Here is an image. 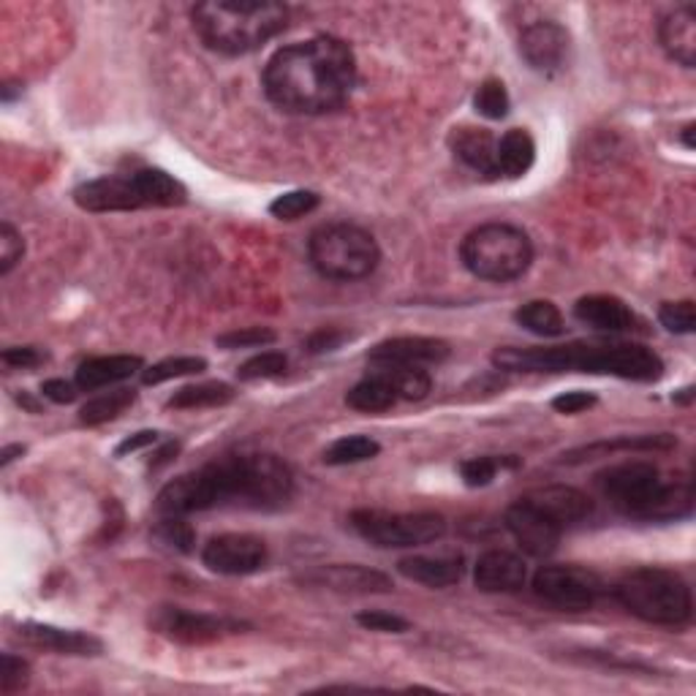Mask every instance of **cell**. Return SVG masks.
Returning <instances> with one entry per match:
<instances>
[{
  "label": "cell",
  "instance_id": "obj_30",
  "mask_svg": "<svg viewBox=\"0 0 696 696\" xmlns=\"http://www.w3.org/2000/svg\"><path fill=\"white\" fill-rule=\"evenodd\" d=\"M678 444V438L674 435H625V438H618L612 440V444H593V446H585V449H576V451H569V455H563L566 462H582L587 460V457L593 455H607V451H618V449H625V451H667L672 449V446Z\"/></svg>",
  "mask_w": 696,
  "mask_h": 696
},
{
  "label": "cell",
  "instance_id": "obj_23",
  "mask_svg": "<svg viewBox=\"0 0 696 696\" xmlns=\"http://www.w3.org/2000/svg\"><path fill=\"white\" fill-rule=\"evenodd\" d=\"M402 576L419 582V585L427 587H449L465 576V558L460 552L449 555H411V558H402L397 563Z\"/></svg>",
  "mask_w": 696,
  "mask_h": 696
},
{
  "label": "cell",
  "instance_id": "obj_3",
  "mask_svg": "<svg viewBox=\"0 0 696 696\" xmlns=\"http://www.w3.org/2000/svg\"><path fill=\"white\" fill-rule=\"evenodd\" d=\"M493 364L511 373L580 370L593 375H618L625 381H658L663 375L661 357L639 343H569V346L547 348L506 346L493 353Z\"/></svg>",
  "mask_w": 696,
  "mask_h": 696
},
{
  "label": "cell",
  "instance_id": "obj_43",
  "mask_svg": "<svg viewBox=\"0 0 696 696\" xmlns=\"http://www.w3.org/2000/svg\"><path fill=\"white\" fill-rule=\"evenodd\" d=\"M22 253H25L22 234L9 221H3L0 223V275H9L16 261H22Z\"/></svg>",
  "mask_w": 696,
  "mask_h": 696
},
{
  "label": "cell",
  "instance_id": "obj_29",
  "mask_svg": "<svg viewBox=\"0 0 696 696\" xmlns=\"http://www.w3.org/2000/svg\"><path fill=\"white\" fill-rule=\"evenodd\" d=\"M397 402L395 389L381 378L378 373H370L368 378H362L359 384H353L346 395V406L353 411L362 413H381L389 411Z\"/></svg>",
  "mask_w": 696,
  "mask_h": 696
},
{
  "label": "cell",
  "instance_id": "obj_40",
  "mask_svg": "<svg viewBox=\"0 0 696 696\" xmlns=\"http://www.w3.org/2000/svg\"><path fill=\"white\" fill-rule=\"evenodd\" d=\"M658 321L663 330L674 332V335H691L696 326V310L691 299H680V302H663L658 308Z\"/></svg>",
  "mask_w": 696,
  "mask_h": 696
},
{
  "label": "cell",
  "instance_id": "obj_36",
  "mask_svg": "<svg viewBox=\"0 0 696 696\" xmlns=\"http://www.w3.org/2000/svg\"><path fill=\"white\" fill-rule=\"evenodd\" d=\"M321 204V196L315 190H288L281 194L270 204V215L277 221H299V217L310 215L315 207Z\"/></svg>",
  "mask_w": 696,
  "mask_h": 696
},
{
  "label": "cell",
  "instance_id": "obj_13",
  "mask_svg": "<svg viewBox=\"0 0 696 696\" xmlns=\"http://www.w3.org/2000/svg\"><path fill=\"white\" fill-rule=\"evenodd\" d=\"M270 549H266L264 538L253 536V533H221L212 536L201 549V563L215 574L226 576H245L256 574L266 566Z\"/></svg>",
  "mask_w": 696,
  "mask_h": 696
},
{
  "label": "cell",
  "instance_id": "obj_47",
  "mask_svg": "<svg viewBox=\"0 0 696 696\" xmlns=\"http://www.w3.org/2000/svg\"><path fill=\"white\" fill-rule=\"evenodd\" d=\"M79 391H82L79 386L63 378H49L41 384V395L47 397V400L58 402V406H69V402H74Z\"/></svg>",
  "mask_w": 696,
  "mask_h": 696
},
{
  "label": "cell",
  "instance_id": "obj_12",
  "mask_svg": "<svg viewBox=\"0 0 696 696\" xmlns=\"http://www.w3.org/2000/svg\"><path fill=\"white\" fill-rule=\"evenodd\" d=\"M150 629L179 645H210V642L232 636L245 625L232 618H217L207 612H190L183 607H158L150 614Z\"/></svg>",
  "mask_w": 696,
  "mask_h": 696
},
{
  "label": "cell",
  "instance_id": "obj_38",
  "mask_svg": "<svg viewBox=\"0 0 696 696\" xmlns=\"http://www.w3.org/2000/svg\"><path fill=\"white\" fill-rule=\"evenodd\" d=\"M288 368L286 353L281 351H261L256 357H250L248 362H243L237 368L239 381H266V378H281Z\"/></svg>",
  "mask_w": 696,
  "mask_h": 696
},
{
  "label": "cell",
  "instance_id": "obj_18",
  "mask_svg": "<svg viewBox=\"0 0 696 696\" xmlns=\"http://www.w3.org/2000/svg\"><path fill=\"white\" fill-rule=\"evenodd\" d=\"M527 569L520 555L509 549H489L473 566V582L482 593H514L525 585Z\"/></svg>",
  "mask_w": 696,
  "mask_h": 696
},
{
  "label": "cell",
  "instance_id": "obj_34",
  "mask_svg": "<svg viewBox=\"0 0 696 696\" xmlns=\"http://www.w3.org/2000/svg\"><path fill=\"white\" fill-rule=\"evenodd\" d=\"M204 370H207V359L204 357L161 359V362H156V364H150V368L141 370V384L156 386V384H163V381L183 378V375L204 373Z\"/></svg>",
  "mask_w": 696,
  "mask_h": 696
},
{
  "label": "cell",
  "instance_id": "obj_46",
  "mask_svg": "<svg viewBox=\"0 0 696 696\" xmlns=\"http://www.w3.org/2000/svg\"><path fill=\"white\" fill-rule=\"evenodd\" d=\"M596 395H591V391H582V389H574V391H563V395H558L552 400V408L558 413H582L587 411V408L596 406Z\"/></svg>",
  "mask_w": 696,
  "mask_h": 696
},
{
  "label": "cell",
  "instance_id": "obj_51",
  "mask_svg": "<svg viewBox=\"0 0 696 696\" xmlns=\"http://www.w3.org/2000/svg\"><path fill=\"white\" fill-rule=\"evenodd\" d=\"M20 455H25V446L22 444H11V446H3V451H0V465H9L11 460H16Z\"/></svg>",
  "mask_w": 696,
  "mask_h": 696
},
{
  "label": "cell",
  "instance_id": "obj_54",
  "mask_svg": "<svg viewBox=\"0 0 696 696\" xmlns=\"http://www.w3.org/2000/svg\"><path fill=\"white\" fill-rule=\"evenodd\" d=\"M691 400H694V386H685V389H680V395H674V402H683V406H688Z\"/></svg>",
  "mask_w": 696,
  "mask_h": 696
},
{
  "label": "cell",
  "instance_id": "obj_24",
  "mask_svg": "<svg viewBox=\"0 0 696 696\" xmlns=\"http://www.w3.org/2000/svg\"><path fill=\"white\" fill-rule=\"evenodd\" d=\"M145 370L141 357L134 353H112V357H92L76 368V386L82 391H96L103 386H114Z\"/></svg>",
  "mask_w": 696,
  "mask_h": 696
},
{
  "label": "cell",
  "instance_id": "obj_27",
  "mask_svg": "<svg viewBox=\"0 0 696 696\" xmlns=\"http://www.w3.org/2000/svg\"><path fill=\"white\" fill-rule=\"evenodd\" d=\"M370 373H378L395 389L397 400H424L433 389V378L424 368H402V364H370Z\"/></svg>",
  "mask_w": 696,
  "mask_h": 696
},
{
  "label": "cell",
  "instance_id": "obj_16",
  "mask_svg": "<svg viewBox=\"0 0 696 696\" xmlns=\"http://www.w3.org/2000/svg\"><path fill=\"white\" fill-rule=\"evenodd\" d=\"M299 580L304 585L313 587H326V591L337 593H389L391 580L384 571L368 569V566L359 563H332V566H319V569L308 571Z\"/></svg>",
  "mask_w": 696,
  "mask_h": 696
},
{
  "label": "cell",
  "instance_id": "obj_52",
  "mask_svg": "<svg viewBox=\"0 0 696 696\" xmlns=\"http://www.w3.org/2000/svg\"><path fill=\"white\" fill-rule=\"evenodd\" d=\"M16 92H22V85H20V82H5V85L0 87V98H3L5 103H9L11 98L16 96Z\"/></svg>",
  "mask_w": 696,
  "mask_h": 696
},
{
  "label": "cell",
  "instance_id": "obj_17",
  "mask_svg": "<svg viewBox=\"0 0 696 696\" xmlns=\"http://www.w3.org/2000/svg\"><path fill=\"white\" fill-rule=\"evenodd\" d=\"M451 348L438 337H391L370 348V364H402V368H427L449 359Z\"/></svg>",
  "mask_w": 696,
  "mask_h": 696
},
{
  "label": "cell",
  "instance_id": "obj_49",
  "mask_svg": "<svg viewBox=\"0 0 696 696\" xmlns=\"http://www.w3.org/2000/svg\"><path fill=\"white\" fill-rule=\"evenodd\" d=\"M156 440H158V433H156V430H141V433H134V435H130V438H125L123 444H120L117 449H114V455H117V457L130 455V451L145 449V446L156 444Z\"/></svg>",
  "mask_w": 696,
  "mask_h": 696
},
{
  "label": "cell",
  "instance_id": "obj_22",
  "mask_svg": "<svg viewBox=\"0 0 696 696\" xmlns=\"http://www.w3.org/2000/svg\"><path fill=\"white\" fill-rule=\"evenodd\" d=\"M574 315L576 321L598 332H631L639 324L634 310L612 294H591V297L576 299Z\"/></svg>",
  "mask_w": 696,
  "mask_h": 696
},
{
  "label": "cell",
  "instance_id": "obj_26",
  "mask_svg": "<svg viewBox=\"0 0 696 696\" xmlns=\"http://www.w3.org/2000/svg\"><path fill=\"white\" fill-rule=\"evenodd\" d=\"M533 161H536V141L525 128H511L500 136L498 150H495V172H498V177H522V174L531 172Z\"/></svg>",
  "mask_w": 696,
  "mask_h": 696
},
{
  "label": "cell",
  "instance_id": "obj_8",
  "mask_svg": "<svg viewBox=\"0 0 696 696\" xmlns=\"http://www.w3.org/2000/svg\"><path fill=\"white\" fill-rule=\"evenodd\" d=\"M460 259L471 275L489 283H509L525 275L533 261V245L522 228L511 223H484L465 234Z\"/></svg>",
  "mask_w": 696,
  "mask_h": 696
},
{
  "label": "cell",
  "instance_id": "obj_44",
  "mask_svg": "<svg viewBox=\"0 0 696 696\" xmlns=\"http://www.w3.org/2000/svg\"><path fill=\"white\" fill-rule=\"evenodd\" d=\"M357 623L368 631H381V634H402V631L411 629L406 618L400 614L384 612V609H373V612H359Z\"/></svg>",
  "mask_w": 696,
  "mask_h": 696
},
{
  "label": "cell",
  "instance_id": "obj_1",
  "mask_svg": "<svg viewBox=\"0 0 696 696\" xmlns=\"http://www.w3.org/2000/svg\"><path fill=\"white\" fill-rule=\"evenodd\" d=\"M294 495V473L270 451L226 455L194 473L177 476L158 493L156 509L185 517L210 509H281Z\"/></svg>",
  "mask_w": 696,
  "mask_h": 696
},
{
  "label": "cell",
  "instance_id": "obj_2",
  "mask_svg": "<svg viewBox=\"0 0 696 696\" xmlns=\"http://www.w3.org/2000/svg\"><path fill=\"white\" fill-rule=\"evenodd\" d=\"M261 79L266 98L283 112H335L357 85V58L340 38L313 36L277 49Z\"/></svg>",
  "mask_w": 696,
  "mask_h": 696
},
{
  "label": "cell",
  "instance_id": "obj_7",
  "mask_svg": "<svg viewBox=\"0 0 696 696\" xmlns=\"http://www.w3.org/2000/svg\"><path fill=\"white\" fill-rule=\"evenodd\" d=\"M614 598L634 618L652 625H667V629H680L694 612L688 582L678 571L658 569V566H642L620 576L614 585Z\"/></svg>",
  "mask_w": 696,
  "mask_h": 696
},
{
  "label": "cell",
  "instance_id": "obj_39",
  "mask_svg": "<svg viewBox=\"0 0 696 696\" xmlns=\"http://www.w3.org/2000/svg\"><path fill=\"white\" fill-rule=\"evenodd\" d=\"M275 330L270 326H245V330H232L226 335L215 337V346L223 351H237V348H261L275 343Z\"/></svg>",
  "mask_w": 696,
  "mask_h": 696
},
{
  "label": "cell",
  "instance_id": "obj_15",
  "mask_svg": "<svg viewBox=\"0 0 696 696\" xmlns=\"http://www.w3.org/2000/svg\"><path fill=\"white\" fill-rule=\"evenodd\" d=\"M506 527H509V533L514 536V542L520 544L527 555H533V558H547V555H552L555 549H558L560 533H563V527H560L558 522H552L547 514H542V511H538L536 506L527 504L525 498H520L514 506H509V511H506Z\"/></svg>",
  "mask_w": 696,
  "mask_h": 696
},
{
  "label": "cell",
  "instance_id": "obj_32",
  "mask_svg": "<svg viewBox=\"0 0 696 696\" xmlns=\"http://www.w3.org/2000/svg\"><path fill=\"white\" fill-rule=\"evenodd\" d=\"M136 402V391L134 389H112V391H103V395L92 397L82 406L79 411V422L87 424V427H96V424L103 422H112L117 419L120 413L128 411L130 406Z\"/></svg>",
  "mask_w": 696,
  "mask_h": 696
},
{
  "label": "cell",
  "instance_id": "obj_9",
  "mask_svg": "<svg viewBox=\"0 0 696 696\" xmlns=\"http://www.w3.org/2000/svg\"><path fill=\"white\" fill-rule=\"evenodd\" d=\"M308 256L315 272L330 281H362L378 266L381 248L375 237L353 223H326L308 239Z\"/></svg>",
  "mask_w": 696,
  "mask_h": 696
},
{
  "label": "cell",
  "instance_id": "obj_25",
  "mask_svg": "<svg viewBox=\"0 0 696 696\" xmlns=\"http://www.w3.org/2000/svg\"><path fill=\"white\" fill-rule=\"evenodd\" d=\"M449 145H451V152H455L465 166H471L473 172L484 174V177H498V172H495V150H498V139H495L487 128L460 125V128L451 130Z\"/></svg>",
  "mask_w": 696,
  "mask_h": 696
},
{
  "label": "cell",
  "instance_id": "obj_41",
  "mask_svg": "<svg viewBox=\"0 0 696 696\" xmlns=\"http://www.w3.org/2000/svg\"><path fill=\"white\" fill-rule=\"evenodd\" d=\"M156 536L161 538L163 544L174 547L177 552H194V544H196V531L183 520V517H166V520L158 522L156 527Z\"/></svg>",
  "mask_w": 696,
  "mask_h": 696
},
{
  "label": "cell",
  "instance_id": "obj_21",
  "mask_svg": "<svg viewBox=\"0 0 696 696\" xmlns=\"http://www.w3.org/2000/svg\"><path fill=\"white\" fill-rule=\"evenodd\" d=\"M531 506H536L542 514H547L549 520L558 522L560 527H569L574 522L585 520L593 511L591 498L585 493H580L576 487H566V484H549V487H536L527 495H522Z\"/></svg>",
  "mask_w": 696,
  "mask_h": 696
},
{
  "label": "cell",
  "instance_id": "obj_10",
  "mask_svg": "<svg viewBox=\"0 0 696 696\" xmlns=\"http://www.w3.org/2000/svg\"><path fill=\"white\" fill-rule=\"evenodd\" d=\"M351 527L375 547L408 549L444 538L446 520L433 511L357 509L351 514Z\"/></svg>",
  "mask_w": 696,
  "mask_h": 696
},
{
  "label": "cell",
  "instance_id": "obj_5",
  "mask_svg": "<svg viewBox=\"0 0 696 696\" xmlns=\"http://www.w3.org/2000/svg\"><path fill=\"white\" fill-rule=\"evenodd\" d=\"M609 504L625 517L647 522H669L688 517L694 509L691 482H663L658 465L647 460H629L598 473Z\"/></svg>",
  "mask_w": 696,
  "mask_h": 696
},
{
  "label": "cell",
  "instance_id": "obj_4",
  "mask_svg": "<svg viewBox=\"0 0 696 696\" xmlns=\"http://www.w3.org/2000/svg\"><path fill=\"white\" fill-rule=\"evenodd\" d=\"M201 41L221 54H248L286 30L288 9L275 0H204L190 11Z\"/></svg>",
  "mask_w": 696,
  "mask_h": 696
},
{
  "label": "cell",
  "instance_id": "obj_48",
  "mask_svg": "<svg viewBox=\"0 0 696 696\" xmlns=\"http://www.w3.org/2000/svg\"><path fill=\"white\" fill-rule=\"evenodd\" d=\"M0 359H3L9 368H36V364L44 362V353L36 351L33 346H14V348H5L3 353H0Z\"/></svg>",
  "mask_w": 696,
  "mask_h": 696
},
{
  "label": "cell",
  "instance_id": "obj_20",
  "mask_svg": "<svg viewBox=\"0 0 696 696\" xmlns=\"http://www.w3.org/2000/svg\"><path fill=\"white\" fill-rule=\"evenodd\" d=\"M658 41L669 60L683 69L696 65V5L683 3L658 22Z\"/></svg>",
  "mask_w": 696,
  "mask_h": 696
},
{
  "label": "cell",
  "instance_id": "obj_42",
  "mask_svg": "<svg viewBox=\"0 0 696 696\" xmlns=\"http://www.w3.org/2000/svg\"><path fill=\"white\" fill-rule=\"evenodd\" d=\"M27 680H30V663L14 652H3L0 656V691L5 696L16 694V691L25 688Z\"/></svg>",
  "mask_w": 696,
  "mask_h": 696
},
{
  "label": "cell",
  "instance_id": "obj_33",
  "mask_svg": "<svg viewBox=\"0 0 696 696\" xmlns=\"http://www.w3.org/2000/svg\"><path fill=\"white\" fill-rule=\"evenodd\" d=\"M378 451V440L368 438V435H346V438H337L324 451V462L326 465H357V462L373 460Z\"/></svg>",
  "mask_w": 696,
  "mask_h": 696
},
{
  "label": "cell",
  "instance_id": "obj_14",
  "mask_svg": "<svg viewBox=\"0 0 696 696\" xmlns=\"http://www.w3.org/2000/svg\"><path fill=\"white\" fill-rule=\"evenodd\" d=\"M520 54L538 74H558L566 69L571 54V36L563 25L552 20L531 22L520 33Z\"/></svg>",
  "mask_w": 696,
  "mask_h": 696
},
{
  "label": "cell",
  "instance_id": "obj_31",
  "mask_svg": "<svg viewBox=\"0 0 696 696\" xmlns=\"http://www.w3.org/2000/svg\"><path fill=\"white\" fill-rule=\"evenodd\" d=\"M514 319L522 330L533 332V335L538 337H558L563 335L566 330L563 313H560L558 304H552L549 299H533V302H525L520 310H517Z\"/></svg>",
  "mask_w": 696,
  "mask_h": 696
},
{
  "label": "cell",
  "instance_id": "obj_35",
  "mask_svg": "<svg viewBox=\"0 0 696 696\" xmlns=\"http://www.w3.org/2000/svg\"><path fill=\"white\" fill-rule=\"evenodd\" d=\"M500 468H520L517 457H471L460 462V476L468 487H487Z\"/></svg>",
  "mask_w": 696,
  "mask_h": 696
},
{
  "label": "cell",
  "instance_id": "obj_37",
  "mask_svg": "<svg viewBox=\"0 0 696 696\" xmlns=\"http://www.w3.org/2000/svg\"><path fill=\"white\" fill-rule=\"evenodd\" d=\"M473 107H476V112L482 114V117L487 120H504L506 114H509V90H506V85L500 79H487L478 85L476 96H473Z\"/></svg>",
  "mask_w": 696,
  "mask_h": 696
},
{
  "label": "cell",
  "instance_id": "obj_28",
  "mask_svg": "<svg viewBox=\"0 0 696 696\" xmlns=\"http://www.w3.org/2000/svg\"><path fill=\"white\" fill-rule=\"evenodd\" d=\"M237 391L232 389L223 381H204V384H190L183 386V389L174 391L169 397L166 406L177 408V411H194V408H215V406H226V402L234 400Z\"/></svg>",
  "mask_w": 696,
  "mask_h": 696
},
{
  "label": "cell",
  "instance_id": "obj_11",
  "mask_svg": "<svg viewBox=\"0 0 696 696\" xmlns=\"http://www.w3.org/2000/svg\"><path fill=\"white\" fill-rule=\"evenodd\" d=\"M533 591L552 607L582 612L598 601L604 585L593 571L580 566H542L533 574Z\"/></svg>",
  "mask_w": 696,
  "mask_h": 696
},
{
  "label": "cell",
  "instance_id": "obj_6",
  "mask_svg": "<svg viewBox=\"0 0 696 696\" xmlns=\"http://www.w3.org/2000/svg\"><path fill=\"white\" fill-rule=\"evenodd\" d=\"M188 190L179 179L163 169H136L125 174L82 183L74 190V201L87 212H128L141 207H179Z\"/></svg>",
  "mask_w": 696,
  "mask_h": 696
},
{
  "label": "cell",
  "instance_id": "obj_50",
  "mask_svg": "<svg viewBox=\"0 0 696 696\" xmlns=\"http://www.w3.org/2000/svg\"><path fill=\"white\" fill-rule=\"evenodd\" d=\"M177 455H179V440H169L166 446H161V449L156 451V457L150 460V468H163L166 462H172Z\"/></svg>",
  "mask_w": 696,
  "mask_h": 696
},
{
  "label": "cell",
  "instance_id": "obj_53",
  "mask_svg": "<svg viewBox=\"0 0 696 696\" xmlns=\"http://www.w3.org/2000/svg\"><path fill=\"white\" fill-rule=\"evenodd\" d=\"M680 139H683V145L688 147V150H694V123L685 125L683 134H680Z\"/></svg>",
  "mask_w": 696,
  "mask_h": 696
},
{
  "label": "cell",
  "instance_id": "obj_19",
  "mask_svg": "<svg viewBox=\"0 0 696 696\" xmlns=\"http://www.w3.org/2000/svg\"><path fill=\"white\" fill-rule=\"evenodd\" d=\"M16 636L33 647L60 652V656H98L103 650V642L98 636L85 634V631L58 629L49 623H22Z\"/></svg>",
  "mask_w": 696,
  "mask_h": 696
},
{
  "label": "cell",
  "instance_id": "obj_45",
  "mask_svg": "<svg viewBox=\"0 0 696 696\" xmlns=\"http://www.w3.org/2000/svg\"><path fill=\"white\" fill-rule=\"evenodd\" d=\"M346 340H348V332L335 330V326H326V330L313 332V335H310L308 340H304V351H308V353L335 351V348H340Z\"/></svg>",
  "mask_w": 696,
  "mask_h": 696
}]
</instances>
